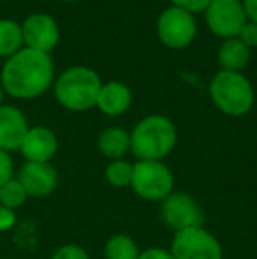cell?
<instances>
[{
	"mask_svg": "<svg viewBox=\"0 0 257 259\" xmlns=\"http://www.w3.org/2000/svg\"><path fill=\"white\" fill-rule=\"evenodd\" d=\"M55 81V65L48 53L21 48L7 58L0 72V85L14 99H37Z\"/></svg>",
	"mask_w": 257,
	"mask_h": 259,
	"instance_id": "obj_1",
	"label": "cell"
},
{
	"mask_svg": "<svg viewBox=\"0 0 257 259\" xmlns=\"http://www.w3.org/2000/svg\"><path fill=\"white\" fill-rule=\"evenodd\" d=\"M176 140V127L168 116L150 115L130 133V152L139 160H162L173 152Z\"/></svg>",
	"mask_w": 257,
	"mask_h": 259,
	"instance_id": "obj_2",
	"label": "cell"
},
{
	"mask_svg": "<svg viewBox=\"0 0 257 259\" xmlns=\"http://www.w3.org/2000/svg\"><path fill=\"white\" fill-rule=\"evenodd\" d=\"M100 87L102 81L93 69L74 65L55 79V99L69 111H88L97 104Z\"/></svg>",
	"mask_w": 257,
	"mask_h": 259,
	"instance_id": "obj_3",
	"label": "cell"
},
{
	"mask_svg": "<svg viewBox=\"0 0 257 259\" xmlns=\"http://www.w3.org/2000/svg\"><path fill=\"white\" fill-rule=\"evenodd\" d=\"M213 104L227 116H243L254 106V89L241 72L219 71L210 81Z\"/></svg>",
	"mask_w": 257,
	"mask_h": 259,
	"instance_id": "obj_4",
	"label": "cell"
},
{
	"mask_svg": "<svg viewBox=\"0 0 257 259\" xmlns=\"http://www.w3.org/2000/svg\"><path fill=\"white\" fill-rule=\"evenodd\" d=\"M130 187L146 201H162L173 192L175 177L162 160H137L132 164Z\"/></svg>",
	"mask_w": 257,
	"mask_h": 259,
	"instance_id": "obj_5",
	"label": "cell"
},
{
	"mask_svg": "<svg viewBox=\"0 0 257 259\" xmlns=\"http://www.w3.org/2000/svg\"><path fill=\"white\" fill-rule=\"evenodd\" d=\"M197 34L194 14L182 11L178 7H168L161 13L157 20L159 41L171 50H182L192 45Z\"/></svg>",
	"mask_w": 257,
	"mask_h": 259,
	"instance_id": "obj_6",
	"label": "cell"
},
{
	"mask_svg": "<svg viewBox=\"0 0 257 259\" xmlns=\"http://www.w3.org/2000/svg\"><path fill=\"white\" fill-rule=\"evenodd\" d=\"M169 252L175 259H222L220 242L202 226L175 233Z\"/></svg>",
	"mask_w": 257,
	"mask_h": 259,
	"instance_id": "obj_7",
	"label": "cell"
},
{
	"mask_svg": "<svg viewBox=\"0 0 257 259\" xmlns=\"http://www.w3.org/2000/svg\"><path fill=\"white\" fill-rule=\"evenodd\" d=\"M204 20L210 32L226 41L238 37L247 23V14L241 0H212L204 11Z\"/></svg>",
	"mask_w": 257,
	"mask_h": 259,
	"instance_id": "obj_8",
	"label": "cell"
},
{
	"mask_svg": "<svg viewBox=\"0 0 257 259\" xmlns=\"http://www.w3.org/2000/svg\"><path fill=\"white\" fill-rule=\"evenodd\" d=\"M161 219L175 233L190 228H201L204 222L201 208L195 198L187 192H171L161 201Z\"/></svg>",
	"mask_w": 257,
	"mask_h": 259,
	"instance_id": "obj_9",
	"label": "cell"
},
{
	"mask_svg": "<svg viewBox=\"0 0 257 259\" xmlns=\"http://www.w3.org/2000/svg\"><path fill=\"white\" fill-rule=\"evenodd\" d=\"M21 34H23L25 48L48 55L57 48L60 41L59 23L44 13H34L25 18L21 23Z\"/></svg>",
	"mask_w": 257,
	"mask_h": 259,
	"instance_id": "obj_10",
	"label": "cell"
},
{
	"mask_svg": "<svg viewBox=\"0 0 257 259\" xmlns=\"http://www.w3.org/2000/svg\"><path fill=\"white\" fill-rule=\"evenodd\" d=\"M16 178L32 198L49 196L59 185V173L49 162H25Z\"/></svg>",
	"mask_w": 257,
	"mask_h": 259,
	"instance_id": "obj_11",
	"label": "cell"
},
{
	"mask_svg": "<svg viewBox=\"0 0 257 259\" xmlns=\"http://www.w3.org/2000/svg\"><path fill=\"white\" fill-rule=\"evenodd\" d=\"M59 150V138L52 129L42 125L30 127L20 147L27 162H49Z\"/></svg>",
	"mask_w": 257,
	"mask_h": 259,
	"instance_id": "obj_12",
	"label": "cell"
},
{
	"mask_svg": "<svg viewBox=\"0 0 257 259\" xmlns=\"http://www.w3.org/2000/svg\"><path fill=\"white\" fill-rule=\"evenodd\" d=\"M30 129L27 116L16 106H0V150L14 152L20 150L27 131Z\"/></svg>",
	"mask_w": 257,
	"mask_h": 259,
	"instance_id": "obj_13",
	"label": "cell"
},
{
	"mask_svg": "<svg viewBox=\"0 0 257 259\" xmlns=\"http://www.w3.org/2000/svg\"><path fill=\"white\" fill-rule=\"evenodd\" d=\"M132 104V90L122 81H108L100 87L97 108L108 116H120Z\"/></svg>",
	"mask_w": 257,
	"mask_h": 259,
	"instance_id": "obj_14",
	"label": "cell"
},
{
	"mask_svg": "<svg viewBox=\"0 0 257 259\" xmlns=\"http://www.w3.org/2000/svg\"><path fill=\"white\" fill-rule=\"evenodd\" d=\"M217 60H219L220 71L241 72V69L250 60V48H247L238 37L226 39L220 45Z\"/></svg>",
	"mask_w": 257,
	"mask_h": 259,
	"instance_id": "obj_15",
	"label": "cell"
},
{
	"mask_svg": "<svg viewBox=\"0 0 257 259\" xmlns=\"http://www.w3.org/2000/svg\"><path fill=\"white\" fill-rule=\"evenodd\" d=\"M99 152L111 160L124 159L130 152V133L122 127H110L99 134L97 140Z\"/></svg>",
	"mask_w": 257,
	"mask_h": 259,
	"instance_id": "obj_16",
	"label": "cell"
},
{
	"mask_svg": "<svg viewBox=\"0 0 257 259\" xmlns=\"http://www.w3.org/2000/svg\"><path fill=\"white\" fill-rule=\"evenodd\" d=\"M23 48L21 25L14 20H0V58H11Z\"/></svg>",
	"mask_w": 257,
	"mask_h": 259,
	"instance_id": "obj_17",
	"label": "cell"
},
{
	"mask_svg": "<svg viewBox=\"0 0 257 259\" xmlns=\"http://www.w3.org/2000/svg\"><path fill=\"white\" fill-rule=\"evenodd\" d=\"M139 249L136 242L127 235H115L104 245V256L106 259H137Z\"/></svg>",
	"mask_w": 257,
	"mask_h": 259,
	"instance_id": "obj_18",
	"label": "cell"
},
{
	"mask_svg": "<svg viewBox=\"0 0 257 259\" xmlns=\"http://www.w3.org/2000/svg\"><path fill=\"white\" fill-rule=\"evenodd\" d=\"M28 194L25 192L23 185L20 184L16 177H13L11 180H7L6 184L0 187V205L16 210V208L23 206L27 201Z\"/></svg>",
	"mask_w": 257,
	"mask_h": 259,
	"instance_id": "obj_19",
	"label": "cell"
},
{
	"mask_svg": "<svg viewBox=\"0 0 257 259\" xmlns=\"http://www.w3.org/2000/svg\"><path fill=\"white\" fill-rule=\"evenodd\" d=\"M106 180L110 182L113 187H130V180H132V164L124 159L111 160L106 167Z\"/></svg>",
	"mask_w": 257,
	"mask_h": 259,
	"instance_id": "obj_20",
	"label": "cell"
},
{
	"mask_svg": "<svg viewBox=\"0 0 257 259\" xmlns=\"http://www.w3.org/2000/svg\"><path fill=\"white\" fill-rule=\"evenodd\" d=\"M52 259H90V256L83 247L76 245V243H67V245L59 247L53 252Z\"/></svg>",
	"mask_w": 257,
	"mask_h": 259,
	"instance_id": "obj_21",
	"label": "cell"
},
{
	"mask_svg": "<svg viewBox=\"0 0 257 259\" xmlns=\"http://www.w3.org/2000/svg\"><path fill=\"white\" fill-rule=\"evenodd\" d=\"M169 2H171L173 7H178V9L187 11L190 14H197L204 13L212 0H169Z\"/></svg>",
	"mask_w": 257,
	"mask_h": 259,
	"instance_id": "obj_22",
	"label": "cell"
},
{
	"mask_svg": "<svg viewBox=\"0 0 257 259\" xmlns=\"http://www.w3.org/2000/svg\"><path fill=\"white\" fill-rule=\"evenodd\" d=\"M238 39L247 48H257V23H252V21L247 20V23L241 27L240 34H238Z\"/></svg>",
	"mask_w": 257,
	"mask_h": 259,
	"instance_id": "obj_23",
	"label": "cell"
},
{
	"mask_svg": "<svg viewBox=\"0 0 257 259\" xmlns=\"http://www.w3.org/2000/svg\"><path fill=\"white\" fill-rule=\"evenodd\" d=\"M14 177V164L7 152L0 150V187Z\"/></svg>",
	"mask_w": 257,
	"mask_h": 259,
	"instance_id": "obj_24",
	"label": "cell"
},
{
	"mask_svg": "<svg viewBox=\"0 0 257 259\" xmlns=\"http://www.w3.org/2000/svg\"><path fill=\"white\" fill-rule=\"evenodd\" d=\"M14 224H16V213H14V210L0 205V233H6L9 229H13Z\"/></svg>",
	"mask_w": 257,
	"mask_h": 259,
	"instance_id": "obj_25",
	"label": "cell"
},
{
	"mask_svg": "<svg viewBox=\"0 0 257 259\" xmlns=\"http://www.w3.org/2000/svg\"><path fill=\"white\" fill-rule=\"evenodd\" d=\"M137 259H175V257L171 256V252H169V250L153 247V249H146L144 252H141Z\"/></svg>",
	"mask_w": 257,
	"mask_h": 259,
	"instance_id": "obj_26",
	"label": "cell"
},
{
	"mask_svg": "<svg viewBox=\"0 0 257 259\" xmlns=\"http://www.w3.org/2000/svg\"><path fill=\"white\" fill-rule=\"evenodd\" d=\"M241 2H243L247 20L252 21V23H257V0H241Z\"/></svg>",
	"mask_w": 257,
	"mask_h": 259,
	"instance_id": "obj_27",
	"label": "cell"
},
{
	"mask_svg": "<svg viewBox=\"0 0 257 259\" xmlns=\"http://www.w3.org/2000/svg\"><path fill=\"white\" fill-rule=\"evenodd\" d=\"M4 96H6V92H4L2 85H0V106H2V101H4Z\"/></svg>",
	"mask_w": 257,
	"mask_h": 259,
	"instance_id": "obj_28",
	"label": "cell"
},
{
	"mask_svg": "<svg viewBox=\"0 0 257 259\" xmlns=\"http://www.w3.org/2000/svg\"><path fill=\"white\" fill-rule=\"evenodd\" d=\"M60 2H78V0H60Z\"/></svg>",
	"mask_w": 257,
	"mask_h": 259,
	"instance_id": "obj_29",
	"label": "cell"
}]
</instances>
